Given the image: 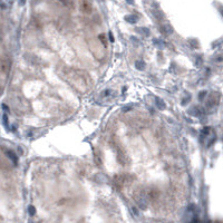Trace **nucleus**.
Returning <instances> with one entry per match:
<instances>
[{
    "mask_svg": "<svg viewBox=\"0 0 223 223\" xmlns=\"http://www.w3.org/2000/svg\"><path fill=\"white\" fill-rule=\"evenodd\" d=\"M22 1H23V0H22Z\"/></svg>",
    "mask_w": 223,
    "mask_h": 223,
    "instance_id": "13",
    "label": "nucleus"
},
{
    "mask_svg": "<svg viewBox=\"0 0 223 223\" xmlns=\"http://www.w3.org/2000/svg\"><path fill=\"white\" fill-rule=\"evenodd\" d=\"M191 223H196V221H195V220H194V221H193V222H191Z\"/></svg>",
    "mask_w": 223,
    "mask_h": 223,
    "instance_id": "12",
    "label": "nucleus"
},
{
    "mask_svg": "<svg viewBox=\"0 0 223 223\" xmlns=\"http://www.w3.org/2000/svg\"><path fill=\"white\" fill-rule=\"evenodd\" d=\"M156 103H157V106H158L160 108H162V109H164V108H165V104H164V102H163L162 99H160L158 97L156 98Z\"/></svg>",
    "mask_w": 223,
    "mask_h": 223,
    "instance_id": "4",
    "label": "nucleus"
},
{
    "mask_svg": "<svg viewBox=\"0 0 223 223\" xmlns=\"http://www.w3.org/2000/svg\"><path fill=\"white\" fill-rule=\"evenodd\" d=\"M125 20H127L128 22H131V23H134V22L136 21V18L133 16H127L125 18Z\"/></svg>",
    "mask_w": 223,
    "mask_h": 223,
    "instance_id": "5",
    "label": "nucleus"
},
{
    "mask_svg": "<svg viewBox=\"0 0 223 223\" xmlns=\"http://www.w3.org/2000/svg\"><path fill=\"white\" fill-rule=\"evenodd\" d=\"M127 1H128V4H133V2H134L133 0H127Z\"/></svg>",
    "mask_w": 223,
    "mask_h": 223,
    "instance_id": "11",
    "label": "nucleus"
},
{
    "mask_svg": "<svg viewBox=\"0 0 223 223\" xmlns=\"http://www.w3.org/2000/svg\"><path fill=\"white\" fill-rule=\"evenodd\" d=\"M209 129H210L209 127L203 128V134H209Z\"/></svg>",
    "mask_w": 223,
    "mask_h": 223,
    "instance_id": "9",
    "label": "nucleus"
},
{
    "mask_svg": "<svg viewBox=\"0 0 223 223\" xmlns=\"http://www.w3.org/2000/svg\"><path fill=\"white\" fill-rule=\"evenodd\" d=\"M29 213H30L31 215L35 214V207H33V206H30V207H29Z\"/></svg>",
    "mask_w": 223,
    "mask_h": 223,
    "instance_id": "7",
    "label": "nucleus"
},
{
    "mask_svg": "<svg viewBox=\"0 0 223 223\" xmlns=\"http://www.w3.org/2000/svg\"><path fill=\"white\" fill-rule=\"evenodd\" d=\"M90 4H89L87 0H83V2H82V10L85 11V12H89L90 11Z\"/></svg>",
    "mask_w": 223,
    "mask_h": 223,
    "instance_id": "1",
    "label": "nucleus"
},
{
    "mask_svg": "<svg viewBox=\"0 0 223 223\" xmlns=\"http://www.w3.org/2000/svg\"><path fill=\"white\" fill-rule=\"evenodd\" d=\"M7 155L10 157V160L13 162V164H17L18 163V158H17V155L12 152V151H8L7 152Z\"/></svg>",
    "mask_w": 223,
    "mask_h": 223,
    "instance_id": "2",
    "label": "nucleus"
},
{
    "mask_svg": "<svg viewBox=\"0 0 223 223\" xmlns=\"http://www.w3.org/2000/svg\"><path fill=\"white\" fill-rule=\"evenodd\" d=\"M108 35H109V40H111L112 43H113V41H114V37H113V35H112V33H109Z\"/></svg>",
    "mask_w": 223,
    "mask_h": 223,
    "instance_id": "10",
    "label": "nucleus"
},
{
    "mask_svg": "<svg viewBox=\"0 0 223 223\" xmlns=\"http://www.w3.org/2000/svg\"><path fill=\"white\" fill-rule=\"evenodd\" d=\"M2 121H4V125H5L6 127H8V126H7V115H6V114L2 115Z\"/></svg>",
    "mask_w": 223,
    "mask_h": 223,
    "instance_id": "6",
    "label": "nucleus"
},
{
    "mask_svg": "<svg viewBox=\"0 0 223 223\" xmlns=\"http://www.w3.org/2000/svg\"><path fill=\"white\" fill-rule=\"evenodd\" d=\"M135 66H136V68H137V69H139V70H142V69H144L145 64L143 62V61L137 60L136 62H135Z\"/></svg>",
    "mask_w": 223,
    "mask_h": 223,
    "instance_id": "3",
    "label": "nucleus"
},
{
    "mask_svg": "<svg viewBox=\"0 0 223 223\" xmlns=\"http://www.w3.org/2000/svg\"><path fill=\"white\" fill-rule=\"evenodd\" d=\"M204 95H206L205 92H201V93H200V96H199V98H200V99L202 100L203 98H204Z\"/></svg>",
    "mask_w": 223,
    "mask_h": 223,
    "instance_id": "8",
    "label": "nucleus"
}]
</instances>
